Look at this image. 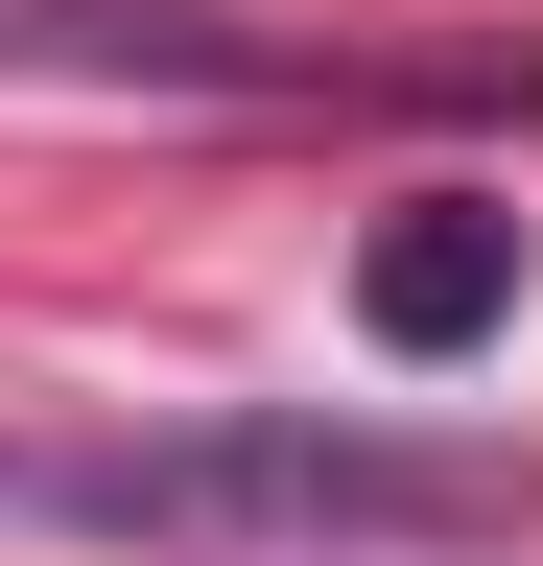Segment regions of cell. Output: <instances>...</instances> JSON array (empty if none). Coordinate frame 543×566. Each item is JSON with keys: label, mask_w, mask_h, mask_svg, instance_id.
<instances>
[{"label": "cell", "mask_w": 543, "mask_h": 566, "mask_svg": "<svg viewBox=\"0 0 543 566\" xmlns=\"http://www.w3.org/2000/svg\"><path fill=\"white\" fill-rule=\"evenodd\" d=\"M0 520L166 543V566H331V543H520V472L331 424V401H213V424H118V449H0Z\"/></svg>", "instance_id": "6da1fadb"}, {"label": "cell", "mask_w": 543, "mask_h": 566, "mask_svg": "<svg viewBox=\"0 0 543 566\" xmlns=\"http://www.w3.org/2000/svg\"><path fill=\"white\" fill-rule=\"evenodd\" d=\"M0 71H95V95H307L237 0H0Z\"/></svg>", "instance_id": "3957f363"}, {"label": "cell", "mask_w": 543, "mask_h": 566, "mask_svg": "<svg viewBox=\"0 0 543 566\" xmlns=\"http://www.w3.org/2000/svg\"><path fill=\"white\" fill-rule=\"evenodd\" d=\"M355 331L401 354V378L497 354V331H520V212H497V189H401L378 237H355Z\"/></svg>", "instance_id": "7a4b0ae2"}]
</instances>
